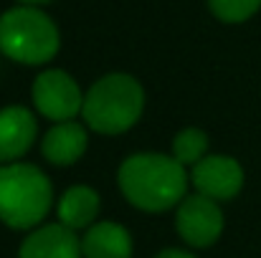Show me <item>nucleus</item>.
Here are the masks:
<instances>
[{
  "label": "nucleus",
  "mask_w": 261,
  "mask_h": 258,
  "mask_svg": "<svg viewBox=\"0 0 261 258\" xmlns=\"http://www.w3.org/2000/svg\"><path fill=\"white\" fill-rule=\"evenodd\" d=\"M117 180L122 195L145 213H163L180 205L188 190L185 167L175 157L158 152H140L127 157L119 165Z\"/></svg>",
  "instance_id": "obj_1"
},
{
  "label": "nucleus",
  "mask_w": 261,
  "mask_h": 258,
  "mask_svg": "<svg viewBox=\"0 0 261 258\" xmlns=\"http://www.w3.org/2000/svg\"><path fill=\"white\" fill-rule=\"evenodd\" d=\"M145 109V89L129 74H107L84 96L82 117L99 134H122L137 124Z\"/></svg>",
  "instance_id": "obj_2"
},
{
  "label": "nucleus",
  "mask_w": 261,
  "mask_h": 258,
  "mask_svg": "<svg viewBox=\"0 0 261 258\" xmlns=\"http://www.w3.org/2000/svg\"><path fill=\"white\" fill-rule=\"evenodd\" d=\"M51 182L36 165H0V220L15 231L38 225L51 210Z\"/></svg>",
  "instance_id": "obj_3"
},
{
  "label": "nucleus",
  "mask_w": 261,
  "mask_h": 258,
  "mask_svg": "<svg viewBox=\"0 0 261 258\" xmlns=\"http://www.w3.org/2000/svg\"><path fill=\"white\" fill-rule=\"evenodd\" d=\"M59 28L43 10L20 5L0 15V51L10 61L41 66L59 53Z\"/></svg>",
  "instance_id": "obj_4"
},
{
  "label": "nucleus",
  "mask_w": 261,
  "mask_h": 258,
  "mask_svg": "<svg viewBox=\"0 0 261 258\" xmlns=\"http://www.w3.org/2000/svg\"><path fill=\"white\" fill-rule=\"evenodd\" d=\"M33 104L56 124L74 122V117L84 109V94L79 84L61 69H48L33 81Z\"/></svg>",
  "instance_id": "obj_5"
},
{
  "label": "nucleus",
  "mask_w": 261,
  "mask_h": 258,
  "mask_svg": "<svg viewBox=\"0 0 261 258\" xmlns=\"http://www.w3.org/2000/svg\"><path fill=\"white\" fill-rule=\"evenodd\" d=\"M180 238L193 248H208L213 246L223 233V213L216 205V200L203 195H188L177 205L175 218Z\"/></svg>",
  "instance_id": "obj_6"
},
{
  "label": "nucleus",
  "mask_w": 261,
  "mask_h": 258,
  "mask_svg": "<svg viewBox=\"0 0 261 258\" xmlns=\"http://www.w3.org/2000/svg\"><path fill=\"white\" fill-rule=\"evenodd\" d=\"M190 180L198 195L211 197V200H231L244 187V170L233 157L208 155L198 165H193Z\"/></svg>",
  "instance_id": "obj_7"
},
{
  "label": "nucleus",
  "mask_w": 261,
  "mask_h": 258,
  "mask_svg": "<svg viewBox=\"0 0 261 258\" xmlns=\"http://www.w3.org/2000/svg\"><path fill=\"white\" fill-rule=\"evenodd\" d=\"M38 134L36 117L25 106L0 109V165H13L23 157Z\"/></svg>",
  "instance_id": "obj_8"
},
{
  "label": "nucleus",
  "mask_w": 261,
  "mask_h": 258,
  "mask_svg": "<svg viewBox=\"0 0 261 258\" xmlns=\"http://www.w3.org/2000/svg\"><path fill=\"white\" fill-rule=\"evenodd\" d=\"M82 241L61 223H46L33 231L23 243L18 258H82Z\"/></svg>",
  "instance_id": "obj_9"
},
{
  "label": "nucleus",
  "mask_w": 261,
  "mask_h": 258,
  "mask_svg": "<svg viewBox=\"0 0 261 258\" xmlns=\"http://www.w3.org/2000/svg\"><path fill=\"white\" fill-rule=\"evenodd\" d=\"M87 129L79 122H61L51 127L41 142L43 157L51 165H74L84 152H87Z\"/></svg>",
  "instance_id": "obj_10"
},
{
  "label": "nucleus",
  "mask_w": 261,
  "mask_h": 258,
  "mask_svg": "<svg viewBox=\"0 0 261 258\" xmlns=\"http://www.w3.org/2000/svg\"><path fill=\"white\" fill-rule=\"evenodd\" d=\"M82 251L84 258H132V236L124 225L101 220L82 238Z\"/></svg>",
  "instance_id": "obj_11"
},
{
  "label": "nucleus",
  "mask_w": 261,
  "mask_h": 258,
  "mask_svg": "<svg viewBox=\"0 0 261 258\" xmlns=\"http://www.w3.org/2000/svg\"><path fill=\"white\" fill-rule=\"evenodd\" d=\"M96 215H99V195L87 185L69 187L59 200V220L69 231H82V228L89 231Z\"/></svg>",
  "instance_id": "obj_12"
},
{
  "label": "nucleus",
  "mask_w": 261,
  "mask_h": 258,
  "mask_svg": "<svg viewBox=\"0 0 261 258\" xmlns=\"http://www.w3.org/2000/svg\"><path fill=\"white\" fill-rule=\"evenodd\" d=\"M205 150H208V134L203 129H195V127L177 132V137L173 139V157L182 167L198 165L205 157Z\"/></svg>",
  "instance_id": "obj_13"
},
{
  "label": "nucleus",
  "mask_w": 261,
  "mask_h": 258,
  "mask_svg": "<svg viewBox=\"0 0 261 258\" xmlns=\"http://www.w3.org/2000/svg\"><path fill=\"white\" fill-rule=\"evenodd\" d=\"M208 8L223 23H244L261 8V0H208Z\"/></svg>",
  "instance_id": "obj_14"
},
{
  "label": "nucleus",
  "mask_w": 261,
  "mask_h": 258,
  "mask_svg": "<svg viewBox=\"0 0 261 258\" xmlns=\"http://www.w3.org/2000/svg\"><path fill=\"white\" fill-rule=\"evenodd\" d=\"M155 258H195V256H190L188 251H180V248H165V251H160Z\"/></svg>",
  "instance_id": "obj_15"
},
{
  "label": "nucleus",
  "mask_w": 261,
  "mask_h": 258,
  "mask_svg": "<svg viewBox=\"0 0 261 258\" xmlns=\"http://www.w3.org/2000/svg\"><path fill=\"white\" fill-rule=\"evenodd\" d=\"M20 3H25V5H41V3H48V0H20Z\"/></svg>",
  "instance_id": "obj_16"
}]
</instances>
